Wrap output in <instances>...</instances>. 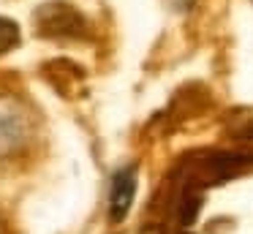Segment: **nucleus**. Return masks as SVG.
<instances>
[{"label":"nucleus","mask_w":253,"mask_h":234,"mask_svg":"<svg viewBox=\"0 0 253 234\" xmlns=\"http://www.w3.org/2000/svg\"><path fill=\"white\" fill-rule=\"evenodd\" d=\"M36 27L44 38H82L84 16L63 0H49L36 8Z\"/></svg>","instance_id":"f257e3e1"},{"label":"nucleus","mask_w":253,"mask_h":234,"mask_svg":"<svg viewBox=\"0 0 253 234\" xmlns=\"http://www.w3.org/2000/svg\"><path fill=\"white\" fill-rule=\"evenodd\" d=\"M19 41H22V33H19V25L14 19H6L0 16V54L8 52V49H17Z\"/></svg>","instance_id":"39448f33"},{"label":"nucleus","mask_w":253,"mask_h":234,"mask_svg":"<svg viewBox=\"0 0 253 234\" xmlns=\"http://www.w3.org/2000/svg\"><path fill=\"white\" fill-rule=\"evenodd\" d=\"M193 3H196V0H171V5H174L177 11H182V14H185V11H191Z\"/></svg>","instance_id":"0eeeda50"},{"label":"nucleus","mask_w":253,"mask_h":234,"mask_svg":"<svg viewBox=\"0 0 253 234\" xmlns=\"http://www.w3.org/2000/svg\"><path fill=\"white\" fill-rule=\"evenodd\" d=\"M30 139V123L25 109L14 98L0 95V158L14 155Z\"/></svg>","instance_id":"f03ea898"},{"label":"nucleus","mask_w":253,"mask_h":234,"mask_svg":"<svg viewBox=\"0 0 253 234\" xmlns=\"http://www.w3.org/2000/svg\"><path fill=\"white\" fill-rule=\"evenodd\" d=\"M182 234H188V232H182Z\"/></svg>","instance_id":"6e6552de"},{"label":"nucleus","mask_w":253,"mask_h":234,"mask_svg":"<svg viewBox=\"0 0 253 234\" xmlns=\"http://www.w3.org/2000/svg\"><path fill=\"white\" fill-rule=\"evenodd\" d=\"M136 185H139V166L136 163H126V166L115 169L112 183H109V221L112 223L126 221L128 210L133 207Z\"/></svg>","instance_id":"7ed1b4c3"},{"label":"nucleus","mask_w":253,"mask_h":234,"mask_svg":"<svg viewBox=\"0 0 253 234\" xmlns=\"http://www.w3.org/2000/svg\"><path fill=\"white\" fill-rule=\"evenodd\" d=\"M139 234H166V226H161V223H147Z\"/></svg>","instance_id":"423d86ee"},{"label":"nucleus","mask_w":253,"mask_h":234,"mask_svg":"<svg viewBox=\"0 0 253 234\" xmlns=\"http://www.w3.org/2000/svg\"><path fill=\"white\" fill-rule=\"evenodd\" d=\"M202 207H204V193L199 188H193V185H188L180 196V204H177V221H180V226L182 229L193 226L199 212H202Z\"/></svg>","instance_id":"20e7f679"}]
</instances>
